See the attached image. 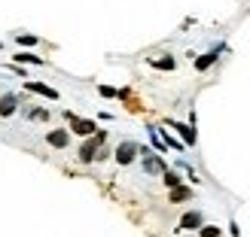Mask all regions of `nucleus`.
Instances as JSON below:
<instances>
[{
	"label": "nucleus",
	"instance_id": "obj_1",
	"mask_svg": "<svg viewBox=\"0 0 250 237\" xmlns=\"http://www.w3.org/2000/svg\"><path fill=\"white\" fill-rule=\"evenodd\" d=\"M104 140H107V131H95L92 137H85V143L80 146V161L83 164H89V161H95V155H98V149L104 146Z\"/></svg>",
	"mask_w": 250,
	"mask_h": 237
},
{
	"label": "nucleus",
	"instance_id": "obj_2",
	"mask_svg": "<svg viewBox=\"0 0 250 237\" xmlns=\"http://www.w3.org/2000/svg\"><path fill=\"white\" fill-rule=\"evenodd\" d=\"M141 167H144V173H149V177H159V173H165V170H168L165 158L156 155L153 149H141Z\"/></svg>",
	"mask_w": 250,
	"mask_h": 237
},
{
	"label": "nucleus",
	"instance_id": "obj_3",
	"mask_svg": "<svg viewBox=\"0 0 250 237\" xmlns=\"http://www.w3.org/2000/svg\"><path fill=\"white\" fill-rule=\"evenodd\" d=\"M141 155V146H137L134 140H122L116 149H113V158H116V164H122V167H128V164H134V158Z\"/></svg>",
	"mask_w": 250,
	"mask_h": 237
},
{
	"label": "nucleus",
	"instance_id": "obj_4",
	"mask_svg": "<svg viewBox=\"0 0 250 237\" xmlns=\"http://www.w3.org/2000/svg\"><path fill=\"white\" fill-rule=\"evenodd\" d=\"M64 119L70 122V131L80 134V137H92V134L98 131V125H95L92 119H80V116H73L70 109H64Z\"/></svg>",
	"mask_w": 250,
	"mask_h": 237
},
{
	"label": "nucleus",
	"instance_id": "obj_5",
	"mask_svg": "<svg viewBox=\"0 0 250 237\" xmlns=\"http://www.w3.org/2000/svg\"><path fill=\"white\" fill-rule=\"evenodd\" d=\"M202 225H205L202 210H189V213H183V216H180V231H198Z\"/></svg>",
	"mask_w": 250,
	"mask_h": 237
},
{
	"label": "nucleus",
	"instance_id": "obj_6",
	"mask_svg": "<svg viewBox=\"0 0 250 237\" xmlns=\"http://www.w3.org/2000/svg\"><path fill=\"white\" fill-rule=\"evenodd\" d=\"M46 143L55 146V149H67V143H70V131H64V128L49 131V134H46Z\"/></svg>",
	"mask_w": 250,
	"mask_h": 237
},
{
	"label": "nucleus",
	"instance_id": "obj_7",
	"mask_svg": "<svg viewBox=\"0 0 250 237\" xmlns=\"http://www.w3.org/2000/svg\"><path fill=\"white\" fill-rule=\"evenodd\" d=\"M19 109V97L16 94H0V119H9Z\"/></svg>",
	"mask_w": 250,
	"mask_h": 237
},
{
	"label": "nucleus",
	"instance_id": "obj_8",
	"mask_svg": "<svg viewBox=\"0 0 250 237\" xmlns=\"http://www.w3.org/2000/svg\"><path fill=\"white\" fill-rule=\"evenodd\" d=\"M168 125H171L174 131H180V137H183V143H186V146H195L198 137H195V128H192V125H180V122H168Z\"/></svg>",
	"mask_w": 250,
	"mask_h": 237
},
{
	"label": "nucleus",
	"instance_id": "obj_9",
	"mask_svg": "<svg viewBox=\"0 0 250 237\" xmlns=\"http://www.w3.org/2000/svg\"><path fill=\"white\" fill-rule=\"evenodd\" d=\"M168 201H171V204L192 201V189H189V185H177V189H171V192H168Z\"/></svg>",
	"mask_w": 250,
	"mask_h": 237
},
{
	"label": "nucleus",
	"instance_id": "obj_10",
	"mask_svg": "<svg viewBox=\"0 0 250 237\" xmlns=\"http://www.w3.org/2000/svg\"><path fill=\"white\" fill-rule=\"evenodd\" d=\"M24 89H28V91H37V94H43V97H49V101H58V91H55V89H49V85H43V82H24Z\"/></svg>",
	"mask_w": 250,
	"mask_h": 237
},
{
	"label": "nucleus",
	"instance_id": "obj_11",
	"mask_svg": "<svg viewBox=\"0 0 250 237\" xmlns=\"http://www.w3.org/2000/svg\"><path fill=\"white\" fill-rule=\"evenodd\" d=\"M149 67H156V70H174V67H177V61H174L171 55H159V58H149Z\"/></svg>",
	"mask_w": 250,
	"mask_h": 237
},
{
	"label": "nucleus",
	"instance_id": "obj_12",
	"mask_svg": "<svg viewBox=\"0 0 250 237\" xmlns=\"http://www.w3.org/2000/svg\"><path fill=\"white\" fill-rule=\"evenodd\" d=\"M162 182H165L168 189H177V185H183V180H180L177 170H165V173H162Z\"/></svg>",
	"mask_w": 250,
	"mask_h": 237
},
{
	"label": "nucleus",
	"instance_id": "obj_13",
	"mask_svg": "<svg viewBox=\"0 0 250 237\" xmlns=\"http://www.w3.org/2000/svg\"><path fill=\"white\" fill-rule=\"evenodd\" d=\"M12 58H16L19 64H43V58H40V55H34V52H16Z\"/></svg>",
	"mask_w": 250,
	"mask_h": 237
},
{
	"label": "nucleus",
	"instance_id": "obj_14",
	"mask_svg": "<svg viewBox=\"0 0 250 237\" xmlns=\"http://www.w3.org/2000/svg\"><path fill=\"white\" fill-rule=\"evenodd\" d=\"M217 52H220V49H214V52L202 55V58L195 61V70H208V67H210V64H214V61H217Z\"/></svg>",
	"mask_w": 250,
	"mask_h": 237
},
{
	"label": "nucleus",
	"instance_id": "obj_15",
	"mask_svg": "<svg viewBox=\"0 0 250 237\" xmlns=\"http://www.w3.org/2000/svg\"><path fill=\"white\" fill-rule=\"evenodd\" d=\"M24 116H28L31 122H46V119H49V109H37V107H31V109H24Z\"/></svg>",
	"mask_w": 250,
	"mask_h": 237
},
{
	"label": "nucleus",
	"instance_id": "obj_16",
	"mask_svg": "<svg viewBox=\"0 0 250 237\" xmlns=\"http://www.w3.org/2000/svg\"><path fill=\"white\" fill-rule=\"evenodd\" d=\"M98 94L101 97H119V89H113V85H98Z\"/></svg>",
	"mask_w": 250,
	"mask_h": 237
},
{
	"label": "nucleus",
	"instance_id": "obj_17",
	"mask_svg": "<svg viewBox=\"0 0 250 237\" xmlns=\"http://www.w3.org/2000/svg\"><path fill=\"white\" fill-rule=\"evenodd\" d=\"M198 234H202V237H220L223 231L217 225H202V228H198Z\"/></svg>",
	"mask_w": 250,
	"mask_h": 237
},
{
	"label": "nucleus",
	"instance_id": "obj_18",
	"mask_svg": "<svg viewBox=\"0 0 250 237\" xmlns=\"http://www.w3.org/2000/svg\"><path fill=\"white\" fill-rule=\"evenodd\" d=\"M16 40H19L21 46H37V36H34V34H19Z\"/></svg>",
	"mask_w": 250,
	"mask_h": 237
}]
</instances>
